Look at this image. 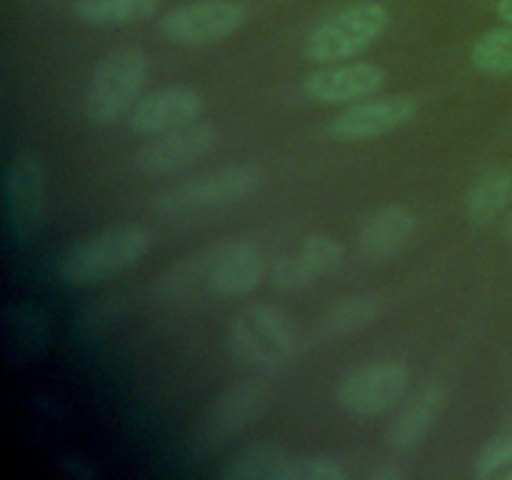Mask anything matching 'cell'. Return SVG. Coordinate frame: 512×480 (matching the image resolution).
<instances>
[{
    "label": "cell",
    "mask_w": 512,
    "mask_h": 480,
    "mask_svg": "<svg viewBox=\"0 0 512 480\" xmlns=\"http://www.w3.org/2000/svg\"><path fill=\"white\" fill-rule=\"evenodd\" d=\"M263 275V250L248 238H230L170 265L158 278V293L168 300L185 298L198 290L240 298L258 290Z\"/></svg>",
    "instance_id": "obj_1"
},
{
    "label": "cell",
    "mask_w": 512,
    "mask_h": 480,
    "mask_svg": "<svg viewBox=\"0 0 512 480\" xmlns=\"http://www.w3.org/2000/svg\"><path fill=\"white\" fill-rule=\"evenodd\" d=\"M263 183V170L253 163H235L190 178L155 195L153 210L170 223L205 218L210 213L238 205Z\"/></svg>",
    "instance_id": "obj_2"
},
{
    "label": "cell",
    "mask_w": 512,
    "mask_h": 480,
    "mask_svg": "<svg viewBox=\"0 0 512 480\" xmlns=\"http://www.w3.org/2000/svg\"><path fill=\"white\" fill-rule=\"evenodd\" d=\"M230 353L255 370H280L298 355V333L285 310L270 303L245 305L228 328Z\"/></svg>",
    "instance_id": "obj_3"
},
{
    "label": "cell",
    "mask_w": 512,
    "mask_h": 480,
    "mask_svg": "<svg viewBox=\"0 0 512 480\" xmlns=\"http://www.w3.org/2000/svg\"><path fill=\"white\" fill-rule=\"evenodd\" d=\"M153 235L143 225H118L70 245L58 260L60 278L73 285H93L128 270L145 258Z\"/></svg>",
    "instance_id": "obj_4"
},
{
    "label": "cell",
    "mask_w": 512,
    "mask_h": 480,
    "mask_svg": "<svg viewBox=\"0 0 512 480\" xmlns=\"http://www.w3.org/2000/svg\"><path fill=\"white\" fill-rule=\"evenodd\" d=\"M148 55L138 48L113 50L95 65L85 88V113L93 123L110 125L133 110L148 83Z\"/></svg>",
    "instance_id": "obj_5"
},
{
    "label": "cell",
    "mask_w": 512,
    "mask_h": 480,
    "mask_svg": "<svg viewBox=\"0 0 512 480\" xmlns=\"http://www.w3.org/2000/svg\"><path fill=\"white\" fill-rule=\"evenodd\" d=\"M390 23V13L383 3H360L325 23L315 25L305 40V55L315 63H338L368 50Z\"/></svg>",
    "instance_id": "obj_6"
},
{
    "label": "cell",
    "mask_w": 512,
    "mask_h": 480,
    "mask_svg": "<svg viewBox=\"0 0 512 480\" xmlns=\"http://www.w3.org/2000/svg\"><path fill=\"white\" fill-rule=\"evenodd\" d=\"M218 128L210 123H188L168 133L150 135L133 155L135 173L148 178H163L208 158L218 148Z\"/></svg>",
    "instance_id": "obj_7"
},
{
    "label": "cell",
    "mask_w": 512,
    "mask_h": 480,
    "mask_svg": "<svg viewBox=\"0 0 512 480\" xmlns=\"http://www.w3.org/2000/svg\"><path fill=\"white\" fill-rule=\"evenodd\" d=\"M248 15L250 8L238 0H198L163 15L160 35L175 45H210L240 30Z\"/></svg>",
    "instance_id": "obj_8"
},
{
    "label": "cell",
    "mask_w": 512,
    "mask_h": 480,
    "mask_svg": "<svg viewBox=\"0 0 512 480\" xmlns=\"http://www.w3.org/2000/svg\"><path fill=\"white\" fill-rule=\"evenodd\" d=\"M5 213L18 243L35 238L45 218V168L33 150H18L5 170Z\"/></svg>",
    "instance_id": "obj_9"
},
{
    "label": "cell",
    "mask_w": 512,
    "mask_h": 480,
    "mask_svg": "<svg viewBox=\"0 0 512 480\" xmlns=\"http://www.w3.org/2000/svg\"><path fill=\"white\" fill-rule=\"evenodd\" d=\"M410 383V368L403 360H378L345 375L338 385V403L348 413L370 418L403 400Z\"/></svg>",
    "instance_id": "obj_10"
},
{
    "label": "cell",
    "mask_w": 512,
    "mask_h": 480,
    "mask_svg": "<svg viewBox=\"0 0 512 480\" xmlns=\"http://www.w3.org/2000/svg\"><path fill=\"white\" fill-rule=\"evenodd\" d=\"M263 400L265 388L258 380H243V383L225 390V393L210 405L208 413L200 418L193 435L195 448H198L200 453L213 450L218 448V445H223L225 440L233 438V435H238L243 428H248V425L253 423L255 415L263 410Z\"/></svg>",
    "instance_id": "obj_11"
},
{
    "label": "cell",
    "mask_w": 512,
    "mask_h": 480,
    "mask_svg": "<svg viewBox=\"0 0 512 480\" xmlns=\"http://www.w3.org/2000/svg\"><path fill=\"white\" fill-rule=\"evenodd\" d=\"M418 113V100L410 95H385L375 100H358L338 113L330 123V135L345 143H360L393 133Z\"/></svg>",
    "instance_id": "obj_12"
},
{
    "label": "cell",
    "mask_w": 512,
    "mask_h": 480,
    "mask_svg": "<svg viewBox=\"0 0 512 480\" xmlns=\"http://www.w3.org/2000/svg\"><path fill=\"white\" fill-rule=\"evenodd\" d=\"M205 110V98L190 85H165L143 95L130 110V130L135 135H160L193 123Z\"/></svg>",
    "instance_id": "obj_13"
},
{
    "label": "cell",
    "mask_w": 512,
    "mask_h": 480,
    "mask_svg": "<svg viewBox=\"0 0 512 480\" xmlns=\"http://www.w3.org/2000/svg\"><path fill=\"white\" fill-rule=\"evenodd\" d=\"M388 73L375 63H340L315 70L303 80V93L315 103L340 105L373 98L385 88Z\"/></svg>",
    "instance_id": "obj_14"
},
{
    "label": "cell",
    "mask_w": 512,
    "mask_h": 480,
    "mask_svg": "<svg viewBox=\"0 0 512 480\" xmlns=\"http://www.w3.org/2000/svg\"><path fill=\"white\" fill-rule=\"evenodd\" d=\"M445 403H448V395H445L443 385L430 383L425 388H420L400 408L393 425H390L388 440L395 453H413L415 448H420L425 443V438H428L430 430L440 420V415H443Z\"/></svg>",
    "instance_id": "obj_15"
},
{
    "label": "cell",
    "mask_w": 512,
    "mask_h": 480,
    "mask_svg": "<svg viewBox=\"0 0 512 480\" xmlns=\"http://www.w3.org/2000/svg\"><path fill=\"white\" fill-rule=\"evenodd\" d=\"M415 233V213L408 205H388L370 215L368 223L360 230L358 245L365 258L383 263L403 250L410 235Z\"/></svg>",
    "instance_id": "obj_16"
},
{
    "label": "cell",
    "mask_w": 512,
    "mask_h": 480,
    "mask_svg": "<svg viewBox=\"0 0 512 480\" xmlns=\"http://www.w3.org/2000/svg\"><path fill=\"white\" fill-rule=\"evenodd\" d=\"M512 203V168H490L480 175L473 183V188L468 190V200H465V208H468L470 220L480 225L493 223L495 218L505 213Z\"/></svg>",
    "instance_id": "obj_17"
},
{
    "label": "cell",
    "mask_w": 512,
    "mask_h": 480,
    "mask_svg": "<svg viewBox=\"0 0 512 480\" xmlns=\"http://www.w3.org/2000/svg\"><path fill=\"white\" fill-rule=\"evenodd\" d=\"M160 0H73V13L80 23L93 28H123L158 13Z\"/></svg>",
    "instance_id": "obj_18"
},
{
    "label": "cell",
    "mask_w": 512,
    "mask_h": 480,
    "mask_svg": "<svg viewBox=\"0 0 512 480\" xmlns=\"http://www.w3.org/2000/svg\"><path fill=\"white\" fill-rule=\"evenodd\" d=\"M290 455L275 445H248L225 463L220 475L228 480H288Z\"/></svg>",
    "instance_id": "obj_19"
},
{
    "label": "cell",
    "mask_w": 512,
    "mask_h": 480,
    "mask_svg": "<svg viewBox=\"0 0 512 480\" xmlns=\"http://www.w3.org/2000/svg\"><path fill=\"white\" fill-rule=\"evenodd\" d=\"M380 310H383V303H380L378 295H348V298L338 300V303L325 310V315L320 318V333L328 335V338L353 333V330H360L368 323H373V318Z\"/></svg>",
    "instance_id": "obj_20"
},
{
    "label": "cell",
    "mask_w": 512,
    "mask_h": 480,
    "mask_svg": "<svg viewBox=\"0 0 512 480\" xmlns=\"http://www.w3.org/2000/svg\"><path fill=\"white\" fill-rule=\"evenodd\" d=\"M470 60L490 75H512V25L480 35L470 48Z\"/></svg>",
    "instance_id": "obj_21"
},
{
    "label": "cell",
    "mask_w": 512,
    "mask_h": 480,
    "mask_svg": "<svg viewBox=\"0 0 512 480\" xmlns=\"http://www.w3.org/2000/svg\"><path fill=\"white\" fill-rule=\"evenodd\" d=\"M300 260L310 270L315 280H323L333 275L343 265V245L325 233H313L300 243L298 248Z\"/></svg>",
    "instance_id": "obj_22"
},
{
    "label": "cell",
    "mask_w": 512,
    "mask_h": 480,
    "mask_svg": "<svg viewBox=\"0 0 512 480\" xmlns=\"http://www.w3.org/2000/svg\"><path fill=\"white\" fill-rule=\"evenodd\" d=\"M512 475V433L495 435L475 455V478L480 480H510Z\"/></svg>",
    "instance_id": "obj_23"
},
{
    "label": "cell",
    "mask_w": 512,
    "mask_h": 480,
    "mask_svg": "<svg viewBox=\"0 0 512 480\" xmlns=\"http://www.w3.org/2000/svg\"><path fill=\"white\" fill-rule=\"evenodd\" d=\"M45 338H48V330H45L43 313H38L33 305L18 308V320L10 323V340L20 343L18 355H35L38 350H43Z\"/></svg>",
    "instance_id": "obj_24"
},
{
    "label": "cell",
    "mask_w": 512,
    "mask_h": 480,
    "mask_svg": "<svg viewBox=\"0 0 512 480\" xmlns=\"http://www.w3.org/2000/svg\"><path fill=\"white\" fill-rule=\"evenodd\" d=\"M350 470L333 455H303L290 460L288 480H348Z\"/></svg>",
    "instance_id": "obj_25"
},
{
    "label": "cell",
    "mask_w": 512,
    "mask_h": 480,
    "mask_svg": "<svg viewBox=\"0 0 512 480\" xmlns=\"http://www.w3.org/2000/svg\"><path fill=\"white\" fill-rule=\"evenodd\" d=\"M270 278H273L275 288L283 290V293H298V290H305L308 285L315 283L310 270L300 260L298 250L288 255H280L273 263V268H270Z\"/></svg>",
    "instance_id": "obj_26"
},
{
    "label": "cell",
    "mask_w": 512,
    "mask_h": 480,
    "mask_svg": "<svg viewBox=\"0 0 512 480\" xmlns=\"http://www.w3.org/2000/svg\"><path fill=\"white\" fill-rule=\"evenodd\" d=\"M370 478H373V480H403L405 470L400 468L398 463H393V460H388V463L378 465V468L370 473Z\"/></svg>",
    "instance_id": "obj_27"
},
{
    "label": "cell",
    "mask_w": 512,
    "mask_h": 480,
    "mask_svg": "<svg viewBox=\"0 0 512 480\" xmlns=\"http://www.w3.org/2000/svg\"><path fill=\"white\" fill-rule=\"evenodd\" d=\"M495 13H498L500 20H505V23L512 25V0H498Z\"/></svg>",
    "instance_id": "obj_28"
},
{
    "label": "cell",
    "mask_w": 512,
    "mask_h": 480,
    "mask_svg": "<svg viewBox=\"0 0 512 480\" xmlns=\"http://www.w3.org/2000/svg\"><path fill=\"white\" fill-rule=\"evenodd\" d=\"M508 235H510V240H512V210L508 213Z\"/></svg>",
    "instance_id": "obj_29"
},
{
    "label": "cell",
    "mask_w": 512,
    "mask_h": 480,
    "mask_svg": "<svg viewBox=\"0 0 512 480\" xmlns=\"http://www.w3.org/2000/svg\"><path fill=\"white\" fill-rule=\"evenodd\" d=\"M508 430H510V433H512V423H510V428H508Z\"/></svg>",
    "instance_id": "obj_30"
}]
</instances>
